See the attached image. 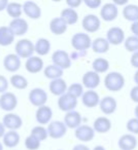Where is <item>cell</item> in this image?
I'll list each match as a JSON object with an SVG mask.
<instances>
[{
	"mask_svg": "<svg viewBox=\"0 0 138 150\" xmlns=\"http://www.w3.org/2000/svg\"><path fill=\"white\" fill-rule=\"evenodd\" d=\"M125 77L120 72H109L104 78V86L109 92H120L125 86Z\"/></svg>",
	"mask_w": 138,
	"mask_h": 150,
	"instance_id": "6da1fadb",
	"label": "cell"
},
{
	"mask_svg": "<svg viewBox=\"0 0 138 150\" xmlns=\"http://www.w3.org/2000/svg\"><path fill=\"white\" fill-rule=\"evenodd\" d=\"M15 54L20 59H29L33 57V54L35 52V44L29 39H21L16 43Z\"/></svg>",
	"mask_w": 138,
	"mask_h": 150,
	"instance_id": "7a4b0ae2",
	"label": "cell"
},
{
	"mask_svg": "<svg viewBox=\"0 0 138 150\" xmlns=\"http://www.w3.org/2000/svg\"><path fill=\"white\" fill-rule=\"evenodd\" d=\"M92 42L90 35L83 32L74 34L71 38V45L76 52H87L92 47Z\"/></svg>",
	"mask_w": 138,
	"mask_h": 150,
	"instance_id": "3957f363",
	"label": "cell"
},
{
	"mask_svg": "<svg viewBox=\"0 0 138 150\" xmlns=\"http://www.w3.org/2000/svg\"><path fill=\"white\" fill-rule=\"evenodd\" d=\"M52 61H53V65L59 67L62 70L69 69L71 67V58H70V54L63 50H58L53 52Z\"/></svg>",
	"mask_w": 138,
	"mask_h": 150,
	"instance_id": "277c9868",
	"label": "cell"
},
{
	"mask_svg": "<svg viewBox=\"0 0 138 150\" xmlns=\"http://www.w3.org/2000/svg\"><path fill=\"white\" fill-rule=\"evenodd\" d=\"M46 129H48V137H51L52 139H61L67 133L66 125L64 123V121H60V120L51 121L48 125Z\"/></svg>",
	"mask_w": 138,
	"mask_h": 150,
	"instance_id": "5b68a950",
	"label": "cell"
},
{
	"mask_svg": "<svg viewBox=\"0 0 138 150\" xmlns=\"http://www.w3.org/2000/svg\"><path fill=\"white\" fill-rule=\"evenodd\" d=\"M28 99H29L30 103H31L33 106L39 108V107H41V106H44L46 103L48 102V94H46V91L42 90V88H35L30 91Z\"/></svg>",
	"mask_w": 138,
	"mask_h": 150,
	"instance_id": "8992f818",
	"label": "cell"
},
{
	"mask_svg": "<svg viewBox=\"0 0 138 150\" xmlns=\"http://www.w3.org/2000/svg\"><path fill=\"white\" fill-rule=\"evenodd\" d=\"M18 106V98L14 93L6 92L0 96V108L6 112H11Z\"/></svg>",
	"mask_w": 138,
	"mask_h": 150,
	"instance_id": "52a82bcc",
	"label": "cell"
},
{
	"mask_svg": "<svg viewBox=\"0 0 138 150\" xmlns=\"http://www.w3.org/2000/svg\"><path fill=\"white\" fill-rule=\"evenodd\" d=\"M100 82V74H98L93 70L86 72L82 78V84L84 86V88H88L89 91H94L95 88H97Z\"/></svg>",
	"mask_w": 138,
	"mask_h": 150,
	"instance_id": "ba28073f",
	"label": "cell"
},
{
	"mask_svg": "<svg viewBox=\"0 0 138 150\" xmlns=\"http://www.w3.org/2000/svg\"><path fill=\"white\" fill-rule=\"evenodd\" d=\"M78 99L73 98L72 96L66 94H64L63 96L59 97L58 99V107L60 110L64 111V112H71V111H74V109L78 106Z\"/></svg>",
	"mask_w": 138,
	"mask_h": 150,
	"instance_id": "9c48e42d",
	"label": "cell"
},
{
	"mask_svg": "<svg viewBox=\"0 0 138 150\" xmlns=\"http://www.w3.org/2000/svg\"><path fill=\"white\" fill-rule=\"evenodd\" d=\"M119 16V7L113 2L105 3L100 9V17L105 22H112Z\"/></svg>",
	"mask_w": 138,
	"mask_h": 150,
	"instance_id": "30bf717a",
	"label": "cell"
},
{
	"mask_svg": "<svg viewBox=\"0 0 138 150\" xmlns=\"http://www.w3.org/2000/svg\"><path fill=\"white\" fill-rule=\"evenodd\" d=\"M82 26L85 29V31L88 33H95L101 27L100 18L97 17L96 15H87L83 19Z\"/></svg>",
	"mask_w": 138,
	"mask_h": 150,
	"instance_id": "8fae6325",
	"label": "cell"
},
{
	"mask_svg": "<svg viewBox=\"0 0 138 150\" xmlns=\"http://www.w3.org/2000/svg\"><path fill=\"white\" fill-rule=\"evenodd\" d=\"M107 41L109 44L112 45H120V44L124 43L126 37H125V32L122 28L120 27H111L110 29L107 31L106 37Z\"/></svg>",
	"mask_w": 138,
	"mask_h": 150,
	"instance_id": "7c38bea8",
	"label": "cell"
},
{
	"mask_svg": "<svg viewBox=\"0 0 138 150\" xmlns=\"http://www.w3.org/2000/svg\"><path fill=\"white\" fill-rule=\"evenodd\" d=\"M2 123L5 127V129L9 131H18L23 125V120L18 114L13 112L6 113L2 119Z\"/></svg>",
	"mask_w": 138,
	"mask_h": 150,
	"instance_id": "4fadbf2b",
	"label": "cell"
},
{
	"mask_svg": "<svg viewBox=\"0 0 138 150\" xmlns=\"http://www.w3.org/2000/svg\"><path fill=\"white\" fill-rule=\"evenodd\" d=\"M74 136L80 142H90L91 140L94 139L95 131L93 127H90L88 125H82L75 129Z\"/></svg>",
	"mask_w": 138,
	"mask_h": 150,
	"instance_id": "5bb4252c",
	"label": "cell"
},
{
	"mask_svg": "<svg viewBox=\"0 0 138 150\" xmlns=\"http://www.w3.org/2000/svg\"><path fill=\"white\" fill-rule=\"evenodd\" d=\"M52 117H53V110L51 107L46 106H41L39 108H37L35 113V118L36 121L39 123V125H46L52 121Z\"/></svg>",
	"mask_w": 138,
	"mask_h": 150,
	"instance_id": "9a60e30c",
	"label": "cell"
},
{
	"mask_svg": "<svg viewBox=\"0 0 138 150\" xmlns=\"http://www.w3.org/2000/svg\"><path fill=\"white\" fill-rule=\"evenodd\" d=\"M9 27L13 31V33L15 34V36H23L24 34L27 33L28 29H29L27 21L23 18L11 20Z\"/></svg>",
	"mask_w": 138,
	"mask_h": 150,
	"instance_id": "2e32d148",
	"label": "cell"
},
{
	"mask_svg": "<svg viewBox=\"0 0 138 150\" xmlns=\"http://www.w3.org/2000/svg\"><path fill=\"white\" fill-rule=\"evenodd\" d=\"M23 13L32 20H38L41 17V8L34 1H26L23 3Z\"/></svg>",
	"mask_w": 138,
	"mask_h": 150,
	"instance_id": "e0dca14e",
	"label": "cell"
},
{
	"mask_svg": "<svg viewBox=\"0 0 138 150\" xmlns=\"http://www.w3.org/2000/svg\"><path fill=\"white\" fill-rule=\"evenodd\" d=\"M99 108L105 115H110L117 111V102L113 97L106 96L101 99L100 103H99Z\"/></svg>",
	"mask_w": 138,
	"mask_h": 150,
	"instance_id": "ac0fdd59",
	"label": "cell"
},
{
	"mask_svg": "<svg viewBox=\"0 0 138 150\" xmlns=\"http://www.w3.org/2000/svg\"><path fill=\"white\" fill-rule=\"evenodd\" d=\"M43 60L38 56H33L31 58L27 59L25 63V68L29 73L32 74H36L39 73L40 71L43 70Z\"/></svg>",
	"mask_w": 138,
	"mask_h": 150,
	"instance_id": "d6986e66",
	"label": "cell"
},
{
	"mask_svg": "<svg viewBox=\"0 0 138 150\" xmlns=\"http://www.w3.org/2000/svg\"><path fill=\"white\" fill-rule=\"evenodd\" d=\"M64 123L66 125L67 129H76L82 125V115L78 111H71L67 112L64 116Z\"/></svg>",
	"mask_w": 138,
	"mask_h": 150,
	"instance_id": "ffe728a7",
	"label": "cell"
},
{
	"mask_svg": "<svg viewBox=\"0 0 138 150\" xmlns=\"http://www.w3.org/2000/svg\"><path fill=\"white\" fill-rule=\"evenodd\" d=\"M21 59L16 54H9L3 60V66L9 72L15 73L21 68Z\"/></svg>",
	"mask_w": 138,
	"mask_h": 150,
	"instance_id": "44dd1931",
	"label": "cell"
},
{
	"mask_svg": "<svg viewBox=\"0 0 138 150\" xmlns=\"http://www.w3.org/2000/svg\"><path fill=\"white\" fill-rule=\"evenodd\" d=\"M48 88H50V92L52 93L54 96L61 97L67 93L68 86H67L66 81H65L63 78H59V79L51 80Z\"/></svg>",
	"mask_w": 138,
	"mask_h": 150,
	"instance_id": "7402d4cb",
	"label": "cell"
},
{
	"mask_svg": "<svg viewBox=\"0 0 138 150\" xmlns=\"http://www.w3.org/2000/svg\"><path fill=\"white\" fill-rule=\"evenodd\" d=\"M100 101L101 99L96 91H86L82 97L83 104L88 108H94L96 106H99Z\"/></svg>",
	"mask_w": 138,
	"mask_h": 150,
	"instance_id": "603a6c76",
	"label": "cell"
},
{
	"mask_svg": "<svg viewBox=\"0 0 138 150\" xmlns=\"http://www.w3.org/2000/svg\"><path fill=\"white\" fill-rule=\"evenodd\" d=\"M93 129L95 133L99 134H106L111 129V121L106 116H99L94 120Z\"/></svg>",
	"mask_w": 138,
	"mask_h": 150,
	"instance_id": "cb8c5ba5",
	"label": "cell"
},
{
	"mask_svg": "<svg viewBox=\"0 0 138 150\" xmlns=\"http://www.w3.org/2000/svg\"><path fill=\"white\" fill-rule=\"evenodd\" d=\"M137 146V139L132 134H125L119 139V147L121 150H134Z\"/></svg>",
	"mask_w": 138,
	"mask_h": 150,
	"instance_id": "d4e9b609",
	"label": "cell"
},
{
	"mask_svg": "<svg viewBox=\"0 0 138 150\" xmlns=\"http://www.w3.org/2000/svg\"><path fill=\"white\" fill-rule=\"evenodd\" d=\"M68 25L60 17L54 18L50 22V30L55 35H63L67 31Z\"/></svg>",
	"mask_w": 138,
	"mask_h": 150,
	"instance_id": "484cf974",
	"label": "cell"
},
{
	"mask_svg": "<svg viewBox=\"0 0 138 150\" xmlns=\"http://www.w3.org/2000/svg\"><path fill=\"white\" fill-rule=\"evenodd\" d=\"M20 137L19 133L17 131H9L5 133V135L2 138V144L3 146L9 148H15L19 145L20 143Z\"/></svg>",
	"mask_w": 138,
	"mask_h": 150,
	"instance_id": "4316f807",
	"label": "cell"
},
{
	"mask_svg": "<svg viewBox=\"0 0 138 150\" xmlns=\"http://www.w3.org/2000/svg\"><path fill=\"white\" fill-rule=\"evenodd\" d=\"M15 34L13 33L9 26L0 27V45L9 46L15 41Z\"/></svg>",
	"mask_w": 138,
	"mask_h": 150,
	"instance_id": "83f0119b",
	"label": "cell"
},
{
	"mask_svg": "<svg viewBox=\"0 0 138 150\" xmlns=\"http://www.w3.org/2000/svg\"><path fill=\"white\" fill-rule=\"evenodd\" d=\"M109 42L107 41L106 38L104 37H98L92 42V50L96 54H105L109 50Z\"/></svg>",
	"mask_w": 138,
	"mask_h": 150,
	"instance_id": "f1b7e54d",
	"label": "cell"
},
{
	"mask_svg": "<svg viewBox=\"0 0 138 150\" xmlns=\"http://www.w3.org/2000/svg\"><path fill=\"white\" fill-rule=\"evenodd\" d=\"M123 17L125 20L132 23L138 22V5L127 4L123 8Z\"/></svg>",
	"mask_w": 138,
	"mask_h": 150,
	"instance_id": "f546056e",
	"label": "cell"
},
{
	"mask_svg": "<svg viewBox=\"0 0 138 150\" xmlns=\"http://www.w3.org/2000/svg\"><path fill=\"white\" fill-rule=\"evenodd\" d=\"M61 19H63V21L67 24V25H74L76 22L78 21V13L75 9L73 8H64L61 11Z\"/></svg>",
	"mask_w": 138,
	"mask_h": 150,
	"instance_id": "4dcf8cb0",
	"label": "cell"
},
{
	"mask_svg": "<svg viewBox=\"0 0 138 150\" xmlns=\"http://www.w3.org/2000/svg\"><path fill=\"white\" fill-rule=\"evenodd\" d=\"M51 42L46 38H39L35 43V52L40 56H46L51 52Z\"/></svg>",
	"mask_w": 138,
	"mask_h": 150,
	"instance_id": "1f68e13d",
	"label": "cell"
},
{
	"mask_svg": "<svg viewBox=\"0 0 138 150\" xmlns=\"http://www.w3.org/2000/svg\"><path fill=\"white\" fill-rule=\"evenodd\" d=\"M63 72H64V70L60 69L59 67L55 66V65H48V66H46V68L43 69L44 76L51 80L62 78Z\"/></svg>",
	"mask_w": 138,
	"mask_h": 150,
	"instance_id": "d6a6232c",
	"label": "cell"
},
{
	"mask_svg": "<svg viewBox=\"0 0 138 150\" xmlns=\"http://www.w3.org/2000/svg\"><path fill=\"white\" fill-rule=\"evenodd\" d=\"M93 71H95L98 74L106 73L109 69V62L104 58H97L92 63Z\"/></svg>",
	"mask_w": 138,
	"mask_h": 150,
	"instance_id": "836d02e7",
	"label": "cell"
},
{
	"mask_svg": "<svg viewBox=\"0 0 138 150\" xmlns=\"http://www.w3.org/2000/svg\"><path fill=\"white\" fill-rule=\"evenodd\" d=\"M6 13L13 20L19 19L23 13V4L19 2H9L6 7Z\"/></svg>",
	"mask_w": 138,
	"mask_h": 150,
	"instance_id": "e575fe53",
	"label": "cell"
},
{
	"mask_svg": "<svg viewBox=\"0 0 138 150\" xmlns=\"http://www.w3.org/2000/svg\"><path fill=\"white\" fill-rule=\"evenodd\" d=\"M11 84L17 90H25L28 86V80L21 74H14L9 80Z\"/></svg>",
	"mask_w": 138,
	"mask_h": 150,
	"instance_id": "d590c367",
	"label": "cell"
},
{
	"mask_svg": "<svg viewBox=\"0 0 138 150\" xmlns=\"http://www.w3.org/2000/svg\"><path fill=\"white\" fill-rule=\"evenodd\" d=\"M30 135L33 136L34 138H36L37 140H39L40 142L46 141L48 137V133L46 127H44L43 125H36L30 132Z\"/></svg>",
	"mask_w": 138,
	"mask_h": 150,
	"instance_id": "8d00e7d4",
	"label": "cell"
},
{
	"mask_svg": "<svg viewBox=\"0 0 138 150\" xmlns=\"http://www.w3.org/2000/svg\"><path fill=\"white\" fill-rule=\"evenodd\" d=\"M84 93V86L82 83H72L68 86V90H67V94L75 99L82 98Z\"/></svg>",
	"mask_w": 138,
	"mask_h": 150,
	"instance_id": "74e56055",
	"label": "cell"
},
{
	"mask_svg": "<svg viewBox=\"0 0 138 150\" xmlns=\"http://www.w3.org/2000/svg\"><path fill=\"white\" fill-rule=\"evenodd\" d=\"M124 45H125L126 50L128 52H132V54L138 52V37H136L134 35L129 36L124 41Z\"/></svg>",
	"mask_w": 138,
	"mask_h": 150,
	"instance_id": "f35d334b",
	"label": "cell"
},
{
	"mask_svg": "<svg viewBox=\"0 0 138 150\" xmlns=\"http://www.w3.org/2000/svg\"><path fill=\"white\" fill-rule=\"evenodd\" d=\"M40 145H41V142L31 135H29L25 139V146L28 150H38Z\"/></svg>",
	"mask_w": 138,
	"mask_h": 150,
	"instance_id": "ab89813d",
	"label": "cell"
},
{
	"mask_svg": "<svg viewBox=\"0 0 138 150\" xmlns=\"http://www.w3.org/2000/svg\"><path fill=\"white\" fill-rule=\"evenodd\" d=\"M126 127H127L128 132H130V134H132V135H138V118H136V117L130 118L128 120Z\"/></svg>",
	"mask_w": 138,
	"mask_h": 150,
	"instance_id": "60d3db41",
	"label": "cell"
},
{
	"mask_svg": "<svg viewBox=\"0 0 138 150\" xmlns=\"http://www.w3.org/2000/svg\"><path fill=\"white\" fill-rule=\"evenodd\" d=\"M9 82L6 79V77L3 76V75H0V94L2 95L4 93H6L7 90H9Z\"/></svg>",
	"mask_w": 138,
	"mask_h": 150,
	"instance_id": "b9f144b4",
	"label": "cell"
},
{
	"mask_svg": "<svg viewBox=\"0 0 138 150\" xmlns=\"http://www.w3.org/2000/svg\"><path fill=\"white\" fill-rule=\"evenodd\" d=\"M84 3L91 9L98 8V7H100L101 4H102L101 0H85Z\"/></svg>",
	"mask_w": 138,
	"mask_h": 150,
	"instance_id": "7bdbcfd3",
	"label": "cell"
},
{
	"mask_svg": "<svg viewBox=\"0 0 138 150\" xmlns=\"http://www.w3.org/2000/svg\"><path fill=\"white\" fill-rule=\"evenodd\" d=\"M130 98L133 102L138 104V86H135L130 91Z\"/></svg>",
	"mask_w": 138,
	"mask_h": 150,
	"instance_id": "ee69618b",
	"label": "cell"
},
{
	"mask_svg": "<svg viewBox=\"0 0 138 150\" xmlns=\"http://www.w3.org/2000/svg\"><path fill=\"white\" fill-rule=\"evenodd\" d=\"M82 3H83L82 0H67L66 1V4L68 5V7L73 8V9H75L76 7H78Z\"/></svg>",
	"mask_w": 138,
	"mask_h": 150,
	"instance_id": "f6af8a7d",
	"label": "cell"
},
{
	"mask_svg": "<svg viewBox=\"0 0 138 150\" xmlns=\"http://www.w3.org/2000/svg\"><path fill=\"white\" fill-rule=\"evenodd\" d=\"M130 63H131L132 67L138 69V52L132 54L131 59H130Z\"/></svg>",
	"mask_w": 138,
	"mask_h": 150,
	"instance_id": "bcb514c9",
	"label": "cell"
},
{
	"mask_svg": "<svg viewBox=\"0 0 138 150\" xmlns=\"http://www.w3.org/2000/svg\"><path fill=\"white\" fill-rule=\"evenodd\" d=\"M86 54H87V52H76V50H74V52L70 54V58H71V60L72 59H73V60H78V59L86 56Z\"/></svg>",
	"mask_w": 138,
	"mask_h": 150,
	"instance_id": "7dc6e473",
	"label": "cell"
},
{
	"mask_svg": "<svg viewBox=\"0 0 138 150\" xmlns=\"http://www.w3.org/2000/svg\"><path fill=\"white\" fill-rule=\"evenodd\" d=\"M130 29H131V32L133 33V35L136 36V37H138V22L132 23V25H131V27H130Z\"/></svg>",
	"mask_w": 138,
	"mask_h": 150,
	"instance_id": "c3c4849f",
	"label": "cell"
},
{
	"mask_svg": "<svg viewBox=\"0 0 138 150\" xmlns=\"http://www.w3.org/2000/svg\"><path fill=\"white\" fill-rule=\"evenodd\" d=\"M72 150H91V149L88 146L85 145V144H78V145H75L72 148Z\"/></svg>",
	"mask_w": 138,
	"mask_h": 150,
	"instance_id": "681fc988",
	"label": "cell"
},
{
	"mask_svg": "<svg viewBox=\"0 0 138 150\" xmlns=\"http://www.w3.org/2000/svg\"><path fill=\"white\" fill-rule=\"evenodd\" d=\"M9 1L7 0H0V11H6V7L9 5Z\"/></svg>",
	"mask_w": 138,
	"mask_h": 150,
	"instance_id": "f907efd6",
	"label": "cell"
},
{
	"mask_svg": "<svg viewBox=\"0 0 138 150\" xmlns=\"http://www.w3.org/2000/svg\"><path fill=\"white\" fill-rule=\"evenodd\" d=\"M5 127L4 125H3V123L2 122H0V139H1V138H3V136L5 135V133H6V132H5Z\"/></svg>",
	"mask_w": 138,
	"mask_h": 150,
	"instance_id": "816d5d0a",
	"label": "cell"
},
{
	"mask_svg": "<svg viewBox=\"0 0 138 150\" xmlns=\"http://www.w3.org/2000/svg\"><path fill=\"white\" fill-rule=\"evenodd\" d=\"M134 81H135L136 86H138V69L135 72V74H134Z\"/></svg>",
	"mask_w": 138,
	"mask_h": 150,
	"instance_id": "f5cc1de1",
	"label": "cell"
},
{
	"mask_svg": "<svg viewBox=\"0 0 138 150\" xmlns=\"http://www.w3.org/2000/svg\"><path fill=\"white\" fill-rule=\"evenodd\" d=\"M93 150H106V149H105L104 146H102V145H97V146H95L94 149H93Z\"/></svg>",
	"mask_w": 138,
	"mask_h": 150,
	"instance_id": "db71d44e",
	"label": "cell"
},
{
	"mask_svg": "<svg viewBox=\"0 0 138 150\" xmlns=\"http://www.w3.org/2000/svg\"><path fill=\"white\" fill-rule=\"evenodd\" d=\"M134 113H135V117H136V118H138V104H137V106L135 107V110H134Z\"/></svg>",
	"mask_w": 138,
	"mask_h": 150,
	"instance_id": "11a10c76",
	"label": "cell"
},
{
	"mask_svg": "<svg viewBox=\"0 0 138 150\" xmlns=\"http://www.w3.org/2000/svg\"><path fill=\"white\" fill-rule=\"evenodd\" d=\"M0 150H3V144L0 142Z\"/></svg>",
	"mask_w": 138,
	"mask_h": 150,
	"instance_id": "9f6ffc18",
	"label": "cell"
},
{
	"mask_svg": "<svg viewBox=\"0 0 138 150\" xmlns=\"http://www.w3.org/2000/svg\"><path fill=\"white\" fill-rule=\"evenodd\" d=\"M59 150H63V149H59Z\"/></svg>",
	"mask_w": 138,
	"mask_h": 150,
	"instance_id": "6f0895ef",
	"label": "cell"
}]
</instances>
